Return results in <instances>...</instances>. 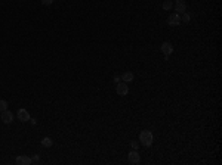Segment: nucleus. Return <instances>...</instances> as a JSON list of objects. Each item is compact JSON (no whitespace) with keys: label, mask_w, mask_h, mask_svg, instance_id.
<instances>
[{"label":"nucleus","mask_w":222,"mask_h":165,"mask_svg":"<svg viewBox=\"0 0 222 165\" xmlns=\"http://www.w3.org/2000/svg\"><path fill=\"white\" fill-rule=\"evenodd\" d=\"M153 140H154V137H153V133L151 131H148V130H144V131H141L139 133V141L142 143V146H151L153 145Z\"/></svg>","instance_id":"1"},{"label":"nucleus","mask_w":222,"mask_h":165,"mask_svg":"<svg viewBox=\"0 0 222 165\" xmlns=\"http://www.w3.org/2000/svg\"><path fill=\"white\" fill-rule=\"evenodd\" d=\"M160 50H162L163 55H164V56H166V59H167V56H169L172 52H173V46H172V43H169V41H163L162 46H160Z\"/></svg>","instance_id":"2"},{"label":"nucleus","mask_w":222,"mask_h":165,"mask_svg":"<svg viewBox=\"0 0 222 165\" xmlns=\"http://www.w3.org/2000/svg\"><path fill=\"white\" fill-rule=\"evenodd\" d=\"M116 91H117V94L119 96H126L129 93V86L126 82H117V86H116Z\"/></svg>","instance_id":"3"},{"label":"nucleus","mask_w":222,"mask_h":165,"mask_svg":"<svg viewBox=\"0 0 222 165\" xmlns=\"http://www.w3.org/2000/svg\"><path fill=\"white\" fill-rule=\"evenodd\" d=\"M173 8H175V12L181 15V13H184V12L187 10V3H185L184 0H176L175 5H173Z\"/></svg>","instance_id":"4"},{"label":"nucleus","mask_w":222,"mask_h":165,"mask_svg":"<svg viewBox=\"0 0 222 165\" xmlns=\"http://www.w3.org/2000/svg\"><path fill=\"white\" fill-rule=\"evenodd\" d=\"M0 119H2L5 124H10L12 121H13V114H12L10 111H8V109H6V111H3V112H2Z\"/></svg>","instance_id":"5"},{"label":"nucleus","mask_w":222,"mask_h":165,"mask_svg":"<svg viewBox=\"0 0 222 165\" xmlns=\"http://www.w3.org/2000/svg\"><path fill=\"white\" fill-rule=\"evenodd\" d=\"M179 22H181L179 13H170L169 18H167V24L170 27H176V25H179Z\"/></svg>","instance_id":"6"},{"label":"nucleus","mask_w":222,"mask_h":165,"mask_svg":"<svg viewBox=\"0 0 222 165\" xmlns=\"http://www.w3.org/2000/svg\"><path fill=\"white\" fill-rule=\"evenodd\" d=\"M128 159H129L130 164H139V162H141V156H139V153L136 152V149H133V150L129 153Z\"/></svg>","instance_id":"7"},{"label":"nucleus","mask_w":222,"mask_h":165,"mask_svg":"<svg viewBox=\"0 0 222 165\" xmlns=\"http://www.w3.org/2000/svg\"><path fill=\"white\" fill-rule=\"evenodd\" d=\"M17 116H18V119L21 121V123H25V121H28L30 119V114H28V111H25V109H18V112H17Z\"/></svg>","instance_id":"8"},{"label":"nucleus","mask_w":222,"mask_h":165,"mask_svg":"<svg viewBox=\"0 0 222 165\" xmlns=\"http://www.w3.org/2000/svg\"><path fill=\"white\" fill-rule=\"evenodd\" d=\"M15 162H17V165H30L31 162H33V161H31V158H30V156L21 155V156H17Z\"/></svg>","instance_id":"9"},{"label":"nucleus","mask_w":222,"mask_h":165,"mask_svg":"<svg viewBox=\"0 0 222 165\" xmlns=\"http://www.w3.org/2000/svg\"><path fill=\"white\" fill-rule=\"evenodd\" d=\"M121 80H123L124 82H130L132 80H133V74H132L130 71H126L124 74L121 75Z\"/></svg>","instance_id":"10"},{"label":"nucleus","mask_w":222,"mask_h":165,"mask_svg":"<svg viewBox=\"0 0 222 165\" xmlns=\"http://www.w3.org/2000/svg\"><path fill=\"white\" fill-rule=\"evenodd\" d=\"M42 145L44 148H51L52 145H53V141H52L51 137H43L42 139Z\"/></svg>","instance_id":"11"},{"label":"nucleus","mask_w":222,"mask_h":165,"mask_svg":"<svg viewBox=\"0 0 222 165\" xmlns=\"http://www.w3.org/2000/svg\"><path fill=\"white\" fill-rule=\"evenodd\" d=\"M162 8L164 9V10H170L172 8H173V3H172V0H164L162 5Z\"/></svg>","instance_id":"12"},{"label":"nucleus","mask_w":222,"mask_h":165,"mask_svg":"<svg viewBox=\"0 0 222 165\" xmlns=\"http://www.w3.org/2000/svg\"><path fill=\"white\" fill-rule=\"evenodd\" d=\"M181 21H184V22H189V19H191V15L187 13V12H184V13H181Z\"/></svg>","instance_id":"13"},{"label":"nucleus","mask_w":222,"mask_h":165,"mask_svg":"<svg viewBox=\"0 0 222 165\" xmlns=\"http://www.w3.org/2000/svg\"><path fill=\"white\" fill-rule=\"evenodd\" d=\"M8 109V102L5 99H0V111L3 112V111H6Z\"/></svg>","instance_id":"14"},{"label":"nucleus","mask_w":222,"mask_h":165,"mask_svg":"<svg viewBox=\"0 0 222 165\" xmlns=\"http://www.w3.org/2000/svg\"><path fill=\"white\" fill-rule=\"evenodd\" d=\"M130 146H132V149H138V148H139V141H138V140H132V141H130Z\"/></svg>","instance_id":"15"},{"label":"nucleus","mask_w":222,"mask_h":165,"mask_svg":"<svg viewBox=\"0 0 222 165\" xmlns=\"http://www.w3.org/2000/svg\"><path fill=\"white\" fill-rule=\"evenodd\" d=\"M42 3L44 5V6H49V5L53 3V0H42Z\"/></svg>","instance_id":"16"},{"label":"nucleus","mask_w":222,"mask_h":165,"mask_svg":"<svg viewBox=\"0 0 222 165\" xmlns=\"http://www.w3.org/2000/svg\"><path fill=\"white\" fill-rule=\"evenodd\" d=\"M39 159H40L39 155H33V156H31V161H33V162H39Z\"/></svg>","instance_id":"17"},{"label":"nucleus","mask_w":222,"mask_h":165,"mask_svg":"<svg viewBox=\"0 0 222 165\" xmlns=\"http://www.w3.org/2000/svg\"><path fill=\"white\" fill-rule=\"evenodd\" d=\"M28 121H30V123L33 124V125H36V124H37V121H36L34 118H31V116H30V119H28Z\"/></svg>","instance_id":"18"},{"label":"nucleus","mask_w":222,"mask_h":165,"mask_svg":"<svg viewBox=\"0 0 222 165\" xmlns=\"http://www.w3.org/2000/svg\"><path fill=\"white\" fill-rule=\"evenodd\" d=\"M121 81V77H114V82H120Z\"/></svg>","instance_id":"19"},{"label":"nucleus","mask_w":222,"mask_h":165,"mask_svg":"<svg viewBox=\"0 0 222 165\" xmlns=\"http://www.w3.org/2000/svg\"><path fill=\"white\" fill-rule=\"evenodd\" d=\"M0 115H2V111H0Z\"/></svg>","instance_id":"20"}]
</instances>
